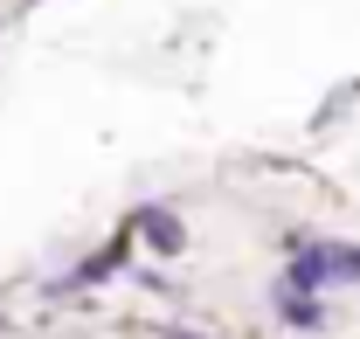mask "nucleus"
I'll list each match as a JSON object with an SVG mask.
<instances>
[{"label": "nucleus", "mask_w": 360, "mask_h": 339, "mask_svg": "<svg viewBox=\"0 0 360 339\" xmlns=\"http://www.w3.org/2000/svg\"><path fill=\"white\" fill-rule=\"evenodd\" d=\"M125 250H132V236H111V243H104L97 256H84V263H77V270H70L56 291H77V284H97V277H111V270L125 263Z\"/></svg>", "instance_id": "obj_3"}, {"label": "nucleus", "mask_w": 360, "mask_h": 339, "mask_svg": "<svg viewBox=\"0 0 360 339\" xmlns=\"http://www.w3.org/2000/svg\"><path fill=\"white\" fill-rule=\"evenodd\" d=\"M284 284H298V291H326V284H360V250H354V243H305Z\"/></svg>", "instance_id": "obj_1"}, {"label": "nucleus", "mask_w": 360, "mask_h": 339, "mask_svg": "<svg viewBox=\"0 0 360 339\" xmlns=\"http://www.w3.org/2000/svg\"><path fill=\"white\" fill-rule=\"evenodd\" d=\"M139 236H146L160 256H180V250H187V229H180V215H174V208H160V201H153V208H139Z\"/></svg>", "instance_id": "obj_2"}, {"label": "nucleus", "mask_w": 360, "mask_h": 339, "mask_svg": "<svg viewBox=\"0 0 360 339\" xmlns=\"http://www.w3.org/2000/svg\"><path fill=\"white\" fill-rule=\"evenodd\" d=\"M277 305H284V326H298V333H312L319 319H326V305L312 291H298V284H277Z\"/></svg>", "instance_id": "obj_4"}]
</instances>
